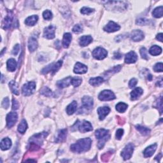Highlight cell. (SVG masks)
Segmentation results:
<instances>
[{
	"instance_id": "8",
	"label": "cell",
	"mask_w": 163,
	"mask_h": 163,
	"mask_svg": "<svg viewBox=\"0 0 163 163\" xmlns=\"http://www.w3.org/2000/svg\"><path fill=\"white\" fill-rule=\"evenodd\" d=\"M134 150V145L133 143H129L127 144L121 152V156L124 159V160H128L131 157Z\"/></svg>"
},
{
	"instance_id": "15",
	"label": "cell",
	"mask_w": 163,
	"mask_h": 163,
	"mask_svg": "<svg viewBox=\"0 0 163 163\" xmlns=\"http://www.w3.org/2000/svg\"><path fill=\"white\" fill-rule=\"evenodd\" d=\"M120 28H121V27H120L119 25L116 24L113 21H110L108 22V24L104 27V30L108 33H112L119 31Z\"/></svg>"
},
{
	"instance_id": "33",
	"label": "cell",
	"mask_w": 163,
	"mask_h": 163,
	"mask_svg": "<svg viewBox=\"0 0 163 163\" xmlns=\"http://www.w3.org/2000/svg\"><path fill=\"white\" fill-rule=\"evenodd\" d=\"M9 86L10 88V90L14 94L19 95V87L18 84L17 82H15V81L12 80L9 83Z\"/></svg>"
},
{
	"instance_id": "52",
	"label": "cell",
	"mask_w": 163,
	"mask_h": 163,
	"mask_svg": "<svg viewBox=\"0 0 163 163\" xmlns=\"http://www.w3.org/2000/svg\"><path fill=\"white\" fill-rule=\"evenodd\" d=\"M162 97L161 96L160 97V98H159V100L158 99V103H157V106L159 107V108H160V113L162 114Z\"/></svg>"
},
{
	"instance_id": "41",
	"label": "cell",
	"mask_w": 163,
	"mask_h": 163,
	"mask_svg": "<svg viewBox=\"0 0 163 163\" xmlns=\"http://www.w3.org/2000/svg\"><path fill=\"white\" fill-rule=\"evenodd\" d=\"M150 21L148 20V19H145V18H141L139 19L137 21V24L139 25V26H145L147 25L148 24H149Z\"/></svg>"
},
{
	"instance_id": "46",
	"label": "cell",
	"mask_w": 163,
	"mask_h": 163,
	"mask_svg": "<svg viewBox=\"0 0 163 163\" xmlns=\"http://www.w3.org/2000/svg\"><path fill=\"white\" fill-rule=\"evenodd\" d=\"M82 30H83L82 27V26L80 24L75 25L73 28V31L75 33H80L81 32H82Z\"/></svg>"
},
{
	"instance_id": "7",
	"label": "cell",
	"mask_w": 163,
	"mask_h": 163,
	"mask_svg": "<svg viewBox=\"0 0 163 163\" xmlns=\"http://www.w3.org/2000/svg\"><path fill=\"white\" fill-rule=\"evenodd\" d=\"M48 133L46 132H43V133H40L38 134H36L33 135L29 139L30 143H34L38 146H41L43 144V142H44V139L47 137Z\"/></svg>"
},
{
	"instance_id": "20",
	"label": "cell",
	"mask_w": 163,
	"mask_h": 163,
	"mask_svg": "<svg viewBox=\"0 0 163 163\" xmlns=\"http://www.w3.org/2000/svg\"><path fill=\"white\" fill-rule=\"evenodd\" d=\"M157 144L156 143H155V144L147 147V148L144 150V152H143V154H144L145 157H150L152 156H153V154H154L155 152H156V150L157 149Z\"/></svg>"
},
{
	"instance_id": "27",
	"label": "cell",
	"mask_w": 163,
	"mask_h": 163,
	"mask_svg": "<svg viewBox=\"0 0 163 163\" xmlns=\"http://www.w3.org/2000/svg\"><path fill=\"white\" fill-rule=\"evenodd\" d=\"M72 39V36L70 33H67L64 34L63 40V46L64 48H68V46L70 44L71 41Z\"/></svg>"
},
{
	"instance_id": "39",
	"label": "cell",
	"mask_w": 163,
	"mask_h": 163,
	"mask_svg": "<svg viewBox=\"0 0 163 163\" xmlns=\"http://www.w3.org/2000/svg\"><path fill=\"white\" fill-rule=\"evenodd\" d=\"M82 79L80 78H78V77H75V78H72L71 79V84L73 85V86H74L75 87H79V85L82 84Z\"/></svg>"
},
{
	"instance_id": "31",
	"label": "cell",
	"mask_w": 163,
	"mask_h": 163,
	"mask_svg": "<svg viewBox=\"0 0 163 163\" xmlns=\"http://www.w3.org/2000/svg\"><path fill=\"white\" fill-rule=\"evenodd\" d=\"M149 52L152 56H158L160 55L162 52V49L161 46L157 45H154L149 50Z\"/></svg>"
},
{
	"instance_id": "55",
	"label": "cell",
	"mask_w": 163,
	"mask_h": 163,
	"mask_svg": "<svg viewBox=\"0 0 163 163\" xmlns=\"http://www.w3.org/2000/svg\"><path fill=\"white\" fill-rule=\"evenodd\" d=\"M121 57H122V55L121 54H120L119 53H115L114 55V57L115 59H120V58H121Z\"/></svg>"
},
{
	"instance_id": "44",
	"label": "cell",
	"mask_w": 163,
	"mask_h": 163,
	"mask_svg": "<svg viewBox=\"0 0 163 163\" xmlns=\"http://www.w3.org/2000/svg\"><path fill=\"white\" fill-rule=\"evenodd\" d=\"M113 154L112 153V152H108L105 154H104L103 155H102V160L104 162H107L108 161V159H109L110 156H112V154Z\"/></svg>"
},
{
	"instance_id": "6",
	"label": "cell",
	"mask_w": 163,
	"mask_h": 163,
	"mask_svg": "<svg viewBox=\"0 0 163 163\" xmlns=\"http://www.w3.org/2000/svg\"><path fill=\"white\" fill-rule=\"evenodd\" d=\"M36 89V84L34 82H29L23 85L22 89V94L25 96H29L33 94Z\"/></svg>"
},
{
	"instance_id": "38",
	"label": "cell",
	"mask_w": 163,
	"mask_h": 163,
	"mask_svg": "<svg viewBox=\"0 0 163 163\" xmlns=\"http://www.w3.org/2000/svg\"><path fill=\"white\" fill-rule=\"evenodd\" d=\"M127 108V104L124 103H119L117 105H116V110L120 113H123L125 112Z\"/></svg>"
},
{
	"instance_id": "13",
	"label": "cell",
	"mask_w": 163,
	"mask_h": 163,
	"mask_svg": "<svg viewBox=\"0 0 163 163\" xmlns=\"http://www.w3.org/2000/svg\"><path fill=\"white\" fill-rule=\"evenodd\" d=\"M82 107L85 110H91L93 107V99L90 96H85L82 99Z\"/></svg>"
},
{
	"instance_id": "11",
	"label": "cell",
	"mask_w": 163,
	"mask_h": 163,
	"mask_svg": "<svg viewBox=\"0 0 163 163\" xmlns=\"http://www.w3.org/2000/svg\"><path fill=\"white\" fill-rule=\"evenodd\" d=\"M18 119V115L16 112H10V113L6 115V125L9 128L13 127L15 123L17 122Z\"/></svg>"
},
{
	"instance_id": "18",
	"label": "cell",
	"mask_w": 163,
	"mask_h": 163,
	"mask_svg": "<svg viewBox=\"0 0 163 163\" xmlns=\"http://www.w3.org/2000/svg\"><path fill=\"white\" fill-rule=\"evenodd\" d=\"M73 71L76 74H84V73H87V67L85 65L80 63H77L75 66Z\"/></svg>"
},
{
	"instance_id": "54",
	"label": "cell",
	"mask_w": 163,
	"mask_h": 163,
	"mask_svg": "<svg viewBox=\"0 0 163 163\" xmlns=\"http://www.w3.org/2000/svg\"><path fill=\"white\" fill-rule=\"evenodd\" d=\"M162 36H163L162 33L158 34L157 35V36H156L157 40H158L159 41H161V42H162Z\"/></svg>"
},
{
	"instance_id": "25",
	"label": "cell",
	"mask_w": 163,
	"mask_h": 163,
	"mask_svg": "<svg viewBox=\"0 0 163 163\" xmlns=\"http://www.w3.org/2000/svg\"><path fill=\"white\" fill-rule=\"evenodd\" d=\"M11 146V141L9 138H5L1 142V149L2 150H9Z\"/></svg>"
},
{
	"instance_id": "17",
	"label": "cell",
	"mask_w": 163,
	"mask_h": 163,
	"mask_svg": "<svg viewBox=\"0 0 163 163\" xmlns=\"http://www.w3.org/2000/svg\"><path fill=\"white\" fill-rule=\"evenodd\" d=\"M110 108L108 107H100L98 109V113L100 121H103L106 117V116L110 113Z\"/></svg>"
},
{
	"instance_id": "4",
	"label": "cell",
	"mask_w": 163,
	"mask_h": 163,
	"mask_svg": "<svg viewBox=\"0 0 163 163\" xmlns=\"http://www.w3.org/2000/svg\"><path fill=\"white\" fill-rule=\"evenodd\" d=\"M62 64H63V61L61 60L57 61V63L50 64L42 69V73L43 74H47L48 73L51 72L54 74L59 70V68L61 67Z\"/></svg>"
},
{
	"instance_id": "32",
	"label": "cell",
	"mask_w": 163,
	"mask_h": 163,
	"mask_svg": "<svg viewBox=\"0 0 163 163\" xmlns=\"http://www.w3.org/2000/svg\"><path fill=\"white\" fill-rule=\"evenodd\" d=\"M104 81V79L101 76L96 77V78H92L89 80V84L92 86H98L100 84H102Z\"/></svg>"
},
{
	"instance_id": "21",
	"label": "cell",
	"mask_w": 163,
	"mask_h": 163,
	"mask_svg": "<svg viewBox=\"0 0 163 163\" xmlns=\"http://www.w3.org/2000/svg\"><path fill=\"white\" fill-rule=\"evenodd\" d=\"M67 136V130L66 129H62L58 132L57 137L56 138L55 142L56 143H61L64 142Z\"/></svg>"
},
{
	"instance_id": "35",
	"label": "cell",
	"mask_w": 163,
	"mask_h": 163,
	"mask_svg": "<svg viewBox=\"0 0 163 163\" xmlns=\"http://www.w3.org/2000/svg\"><path fill=\"white\" fill-rule=\"evenodd\" d=\"M162 11L163 7L162 6H160L155 9L152 12V15L154 17L156 18H161L162 17Z\"/></svg>"
},
{
	"instance_id": "49",
	"label": "cell",
	"mask_w": 163,
	"mask_h": 163,
	"mask_svg": "<svg viewBox=\"0 0 163 163\" xmlns=\"http://www.w3.org/2000/svg\"><path fill=\"white\" fill-rule=\"evenodd\" d=\"M121 66H115L113 68H112L111 69H110L109 71H108L107 73H117V72H118V71H119L120 70H121Z\"/></svg>"
},
{
	"instance_id": "43",
	"label": "cell",
	"mask_w": 163,
	"mask_h": 163,
	"mask_svg": "<svg viewBox=\"0 0 163 163\" xmlns=\"http://www.w3.org/2000/svg\"><path fill=\"white\" fill-rule=\"evenodd\" d=\"M80 11L82 14L89 15L94 11V9H90V8H87V7H84L81 9Z\"/></svg>"
},
{
	"instance_id": "16",
	"label": "cell",
	"mask_w": 163,
	"mask_h": 163,
	"mask_svg": "<svg viewBox=\"0 0 163 163\" xmlns=\"http://www.w3.org/2000/svg\"><path fill=\"white\" fill-rule=\"evenodd\" d=\"M138 59V56L134 51H131L126 54L125 57V62L127 64L134 63Z\"/></svg>"
},
{
	"instance_id": "2",
	"label": "cell",
	"mask_w": 163,
	"mask_h": 163,
	"mask_svg": "<svg viewBox=\"0 0 163 163\" xmlns=\"http://www.w3.org/2000/svg\"><path fill=\"white\" fill-rule=\"evenodd\" d=\"M96 137L98 139V147L99 149H103L105 143L110 139V135L109 134V131L104 129H98L95 133Z\"/></svg>"
},
{
	"instance_id": "26",
	"label": "cell",
	"mask_w": 163,
	"mask_h": 163,
	"mask_svg": "<svg viewBox=\"0 0 163 163\" xmlns=\"http://www.w3.org/2000/svg\"><path fill=\"white\" fill-rule=\"evenodd\" d=\"M92 41V38L91 36H83L80 38V45L82 46H85Z\"/></svg>"
},
{
	"instance_id": "23",
	"label": "cell",
	"mask_w": 163,
	"mask_h": 163,
	"mask_svg": "<svg viewBox=\"0 0 163 163\" xmlns=\"http://www.w3.org/2000/svg\"><path fill=\"white\" fill-rule=\"evenodd\" d=\"M12 21H13L12 15H10V14H9L5 18V20L3 21V25H2L3 28L4 29H9L11 26V24H12Z\"/></svg>"
},
{
	"instance_id": "9",
	"label": "cell",
	"mask_w": 163,
	"mask_h": 163,
	"mask_svg": "<svg viewBox=\"0 0 163 163\" xmlns=\"http://www.w3.org/2000/svg\"><path fill=\"white\" fill-rule=\"evenodd\" d=\"M108 52L105 49L102 47L95 49L92 52V56L98 60H102L107 56Z\"/></svg>"
},
{
	"instance_id": "40",
	"label": "cell",
	"mask_w": 163,
	"mask_h": 163,
	"mask_svg": "<svg viewBox=\"0 0 163 163\" xmlns=\"http://www.w3.org/2000/svg\"><path fill=\"white\" fill-rule=\"evenodd\" d=\"M43 17H44L45 20L50 21V20H51L52 18V14L50 10H46L44 11V13H43Z\"/></svg>"
},
{
	"instance_id": "53",
	"label": "cell",
	"mask_w": 163,
	"mask_h": 163,
	"mask_svg": "<svg viewBox=\"0 0 163 163\" xmlns=\"http://www.w3.org/2000/svg\"><path fill=\"white\" fill-rule=\"evenodd\" d=\"M12 102H12V103H13V104H12V109L14 110H17L18 108H19V103H18V102H17L16 100L14 99H13Z\"/></svg>"
},
{
	"instance_id": "12",
	"label": "cell",
	"mask_w": 163,
	"mask_h": 163,
	"mask_svg": "<svg viewBox=\"0 0 163 163\" xmlns=\"http://www.w3.org/2000/svg\"><path fill=\"white\" fill-rule=\"evenodd\" d=\"M56 27L54 26H49L46 27L44 31V37L47 39H53L55 37Z\"/></svg>"
},
{
	"instance_id": "3",
	"label": "cell",
	"mask_w": 163,
	"mask_h": 163,
	"mask_svg": "<svg viewBox=\"0 0 163 163\" xmlns=\"http://www.w3.org/2000/svg\"><path fill=\"white\" fill-rule=\"evenodd\" d=\"M107 9L110 10L122 11L126 10L127 7V3L122 1H103Z\"/></svg>"
},
{
	"instance_id": "22",
	"label": "cell",
	"mask_w": 163,
	"mask_h": 163,
	"mask_svg": "<svg viewBox=\"0 0 163 163\" xmlns=\"http://www.w3.org/2000/svg\"><path fill=\"white\" fill-rule=\"evenodd\" d=\"M71 76H68L67 78H65L63 80L58 81L57 82V85L60 88H65L66 87H68L69 84H71Z\"/></svg>"
},
{
	"instance_id": "1",
	"label": "cell",
	"mask_w": 163,
	"mask_h": 163,
	"mask_svg": "<svg viewBox=\"0 0 163 163\" xmlns=\"http://www.w3.org/2000/svg\"><path fill=\"white\" fill-rule=\"evenodd\" d=\"M92 140L91 138H83L77 141L75 144L71 145V150L75 153H83L87 152L91 147Z\"/></svg>"
},
{
	"instance_id": "51",
	"label": "cell",
	"mask_w": 163,
	"mask_h": 163,
	"mask_svg": "<svg viewBox=\"0 0 163 163\" xmlns=\"http://www.w3.org/2000/svg\"><path fill=\"white\" fill-rule=\"evenodd\" d=\"M19 50H20V46H19V44H17L16 45H15L14 47V49L12 50V54L14 56H17L19 52Z\"/></svg>"
},
{
	"instance_id": "45",
	"label": "cell",
	"mask_w": 163,
	"mask_h": 163,
	"mask_svg": "<svg viewBox=\"0 0 163 163\" xmlns=\"http://www.w3.org/2000/svg\"><path fill=\"white\" fill-rule=\"evenodd\" d=\"M162 63H158L154 66V70L156 72H162Z\"/></svg>"
},
{
	"instance_id": "37",
	"label": "cell",
	"mask_w": 163,
	"mask_h": 163,
	"mask_svg": "<svg viewBox=\"0 0 163 163\" xmlns=\"http://www.w3.org/2000/svg\"><path fill=\"white\" fill-rule=\"evenodd\" d=\"M136 128H137V129L139 132V133L144 136L148 135L150 133V130L145 127L138 125L136 126Z\"/></svg>"
},
{
	"instance_id": "29",
	"label": "cell",
	"mask_w": 163,
	"mask_h": 163,
	"mask_svg": "<svg viewBox=\"0 0 163 163\" xmlns=\"http://www.w3.org/2000/svg\"><path fill=\"white\" fill-rule=\"evenodd\" d=\"M77 108V103L75 101H73L66 108V112L68 115H72L75 113Z\"/></svg>"
},
{
	"instance_id": "30",
	"label": "cell",
	"mask_w": 163,
	"mask_h": 163,
	"mask_svg": "<svg viewBox=\"0 0 163 163\" xmlns=\"http://www.w3.org/2000/svg\"><path fill=\"white\" fill-rule=\"evenodd\" d=\"M7 69L9 71H14L17 68V62L14 59H10L7 61Z\"/></svg>"
},
{
	"instance_id": "36",
	"label": "cell",
	"mask_w": 163,
	"mask_h": 163,
	"mask_svg": "<svg viewBox=\"0 0 163 163\" xmlns=\"http://www.w3.org/2000/svg\"><path fill=\"white\" fill-rule=\"evenodd\" d=\"M41 94L44 95L46 97H51L54 96V93L53 92L50 90L49 88L47 87H44L41 89V90L40 91Z\"/></svg>"
},
{
	"instance_id": "28",
	"label": "cell",
	"mask_w": 163,
	"mask_h": 163,
	"mask_svg": "<svg viewBox=\"0 0 163 163\" xmlns=\"http://www.w3.org/2000/svg\"><path fill=\"white\" fill-rule=\"evenodd\" d=\"M38 20V15H32L27 18L25 21V24L27 26H33L36 24Z\"/></svg>"
},
{
	"instance_id": "10",
	"label": "cell",
	"mask_w": 163,
	"mask_h": 163,
	"mask_svg": "<svg viewBox=\"0 0 163 163\" xmlns=\"http://www.w3.org/2000/svg\"><path fill=\"white\" fill-rule=\"evenodd\" d=\"M98 98L101 101L105 102V101H111L115 99V96L112 91L109 90H104L100 92Z\"/></svg>"
},
{
	"instance_id": "48",
	"label": "cell",
	"mask_w": 163,
	"mask_h": 163,
	"mask_svg": "<svg viewBox=\"0 0 163 163\" xmlns=\"http://www.w3.org/2000/svg\"><path fill=\"white\" fill-rule=\"evenodd\" d=\"M123 134H124V130L122 129H118L117 131V133H116V138L117 139H121Z\"/></svg>"
},
{
	"instance_id": "5",
	"label": "cell",
	"mask_w": 163,
	"mask_h": 163,
	"mask_svg": "<svg viewBox=\"0 0 163 163\" xmlns=\"http://www.w3.org/2000/svg\"><path fill=\"white\" fill-rule=\"evenodd\" d=\"M76 127L78 128L79 131L82 133H86V132H89L92 130V126L91 125V124L86 121H84L82 122L77 121L72 127Z\"/></svg>"
},
{
	"instance_id": "34",
	"label": "cell",
	"mask_w": 163,
	"mask_h": 163,
	"mask_svg": "<svg viewBox=\"0 0 163 163\" xmlns=\"http://www.w3.org/2000/svg\"><path fill=\"white\" fill-rule=\"evenodd\" d=\"M27 128H28V124H27L26 120H22L18 126L19 132L21 134H24L26 132Z\"/></svg>"
},
{
	"instance_id": "14",
	"label": "cell",
	"mask_w": 163,
	"mask_h": 163,
	"mask_svg": "<svg viewBox=\"0 0 163 163\" xmlns=\"http://www.w3.org/2000/svg\"><path fill=\"white\" fill-rule=\"evenodd\" d=\"M131 38L134 41H142L144 38V34L140 30H134L131 33Z\"/></svg>"
},
{
	"instance_id": "47",
	"label": "cell",
	"mask_w": 163,
	"mask_h": 163,
	"mask_svg": "<svg viewBox=\"0 0 163 163\" xmlns=\"http://www.w3.org/2000/svg\"><path fill=\"white\" fill-rule=\"evenodd\" d=\"M9 99L8 98H4L3 102H2V106L3 108H8L9 107Z\"/></svg>"
},
{
	"instance_id": "50",
	"label": "cell",
	"mask_w": 163,
	"mask_h": 163,
	"mask_svg": "<svg viewBox=\"0 0 163 163\" xmlns=\"http://www.w3.org/2000/svg\"><path fill=\"white\" fill-rule=\"evenodd\" d=\"M138 83V80L136 79H132L129 82V86L130 88L134 87Z\"/></svg>"
},
{
	"instance_id": "42",
	"label": "cell",
	"mask_w": 163,
	"mask_h": 163,
	"mask_svg": "<svg viewBox=\"0 0 163 163\" xmlns=\"http://www.w3.org/2000/svg\"><path fill=\"white\" fill-rule=\"evenodd\" d=\"M139 51H140V54L143 59H144L145 60L149 59L148 51H147V50L145 47H142Z\"/></svg>"
},
{
	"instance_id": "19",
	"label": "cell",
	"mask_w": 163,
	"mask_h": 163,
	"mask_svg": "<svg viewBox=\"0 0 163 163\" xmlns=\"http://www.w3.org/2000/svg\"><path fill=\"white\" fill-rule=\"evenodd\" d=\"M28 48L31 52L35 51L38 48V41L36 38L34 36H31L29 38L28 41Z\"/></svg>"
},
{
	"instance_id": "24",
	"label": "cell",
	"mask_w": 163,
	"mask_h": 163,
	"mask_svg": "<svg viewBox=\"0 0 163 163\" xmlns=\"http://www.w3.org/2000/svg\"><path fill=\"white\" fill-rule=\"evenodd\" d=\"M143 94V89L140 87H137L131 92V100H136L138 99Z\"/></svg>"
},
{
	"instance_id": "56",
	"label": "cell",
	"mask_w": 163,
	"mask_h": 163,
	"mask_svg": "<svg viewBox=\"0 0 163 163\" xmlns=\"http://www.w3.org/2000/svg\"><path fill=\"white\" fill-rule=\"evenodd\" d=\"M162 154L161 153H160L158 155V156L156 157V159L157 161H159V162L160 161V159H161L162 158Z\"/></svg>"
}]
</instances>
